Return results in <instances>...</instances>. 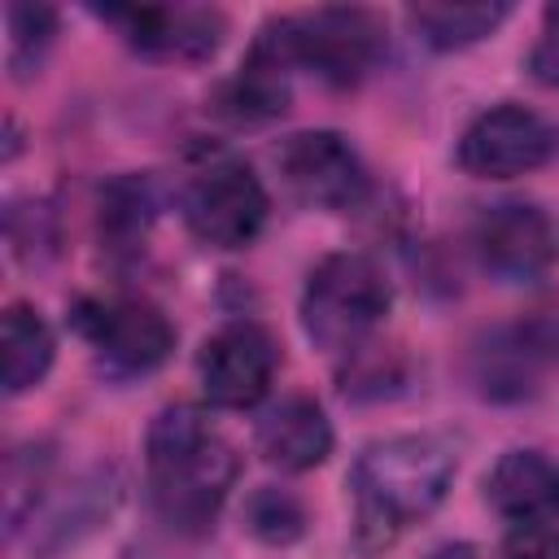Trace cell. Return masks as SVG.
Listing matches in <instances>:
<instances>
[{
    "label": "cell",
    "mask_w": 559,
    "mask_h": 559,
    "mask_svg": "<svg viewBox=\"0 0 559 559\" xmlns=\"http://www.w3.org/2000/svg\"><path fill=\"white\" fill-rule=\"evenodd\" d=\"M245 528L266 546H288L306 533V507L297 493L262 485L245 498Z\"/></svg>",
    "instance_id": "cell-20"
},
{
    "label": "cell",
    "mask_w": 559,
    "mask_h": 559,
    "mask_svg": "<svg viewBox=\"0 0 559 559\" xmlns=\"http://www.w3.org/2000/svg\"><path fill=\"white\" fill-rule=\"evenodd\" d=\"M105 22H114L127 44L157 61H205L223 44V13L205 4H127V9H100Z\"/></svg>",
    "instance_id": "cell-12"
},
{
    "label": "cell",
    "mask_w": 559,
    "mask_h": 559,
    "mask_svg": "<svg viewBox=\"0 0 559 559\" xmlns=\"http://www.w3.org/2000/svg\"><path fill=\"white\" fill-rule=\"evenodd\" d=\"M424 559H476V546H467V542H445V546H437V550L424 555Z\"/></svg>",
    "instance_id": "cell-24"
},
{
    "label": "cell",
    "mask_w": 559,
    "mask_h": 559,
    "mask_svg": "<svg viewBox=\"0 0 559 559\" xmlns=\"http://www.w3.org/2000/svg\"><path fill=\"white\" fill-rule=\"evenodd\" d=\"M472 249L502 284H537L559 262V227L533 201H498L476 214Z\"/></svg>",
    "instance_id": "cell-8"
},
{
    "label": "cell",
    "mask_w": 559,
    "mask_h": 559,
    "mask_svg": "<svg viewBox=\"0 0 559 559\" xmlns=\"http://www.w3.org/2000/svg\"><path fill=\"white\" fill-rule=\"evenodd\" d=\"M288 74H293V70H288L262 39H253V44H249V57L240 61V70L218 87L214 114H223V118H231V122H245V127L280 118V114L288 109V100H293Z\"/></svg>",
    "instance_id": "cell-15"
},
{
    "label": "cell",
    "mask_w": 559,
    "mask_h": 559,
    "mask_svg": "<svg viewBox=\"0 0 559 559\" xmlns=\"http://www.w3.org/2000/svg\"><path fill=\"white\" fill-rule=\"evenodd\" d=\"M384 35L389 31L380 13L358 9V4L280 13L258 31V39L288 70H310L332 87H354L358 79H367L371 66L384 57V44H389Z\"/></svg>",
    "instance_id": "cell-3"
},
{
    "label": "cell",
    "mask_w": 559,
    "mask_h": 559,
    "mask_svg": "<svg viewBox=\"0 0 559 559\" xmlns=\"http://www.w3.org/2000/svg\"><path fill=\"white\" fill-rule=\"evenodd\" d=\"M528 74L546 87H559V0L546 4V13H542V31L528 52Z\"/></svg>",
    "instance_id": "cell-22"
},
{
    "label": "cell",
    "mask_w": 559,
    "mask_h": 559,
    "mask_svg": "<svg viewBox=\"0 0 559 559\" xmlns=\"http://www.w3.org/2000/svg\"><path fill=\"white\" fill-rule=\"evenodd\" d=\"M507 4L498 0H476V4H450V0H437V4H411L406 9V22L415 31L419 44L437 48V52H454V48H467L485 35H493L502 22H507Z\"/></svg>",
    "instance_id": "cell-16"
},
{
    "label": "cell",
    "mask_w": 559,
    "mask_h": 559,
    "mask_svg": "<svg viewBox=\"0 0 559 559\" xmlns=\"http://www.w3.org/2000/svg\"><path fill=\"white\" fill-rule=\"evenodd\" d=\"M157 218V197L148 175H118L100 188V214L96 231L109 253H135L144 249V236Z\"/></svg>",
    "instance_id": "cell-17"
},
{
    "label": "cell",
    "mask_w": 559,
    "mask_h": 559,
    "mask_svg": "<svg viewBox=\"0 0 559 559\" xmlns=\"http://www.w3.org/2000/svg\"><path fill=\"white\" fill-rule=\"evenodd\" d=\"M550 367H559V306H537L493 328L472 354L476 389L493 402L533 397Z\"/></svg>",
    "instance_id": "cell-6"
},
{
    "label": "cell",
    "mask_w": 559,
    "mask_h": 559,
    "mask_svg": "<svg viewBox=\"0 0 559 559\" xmlns=\"http://www.w3.org/2000/svg\"><path fill=\"white\" fill-rule=\"evenodd\" d=\"M389 280L367 253H328L301 288V328L328 354L358 349L389 314Z\"/></svg>",
    "instance_id": "cell-4"
},
{
    "label": "cell",
    "mask_w": 559,
    "mask_h": 559,
    "mask_svg": "<svg viewBox=\"0 0 559 559\" xmlns=\"http://www.w3.org/2000/svg\"><path fill=\"white\" fill-rule=\"evenodd\" d=\"M502 559H559V528L555 524H515L502 546Z\"/></svg>",
    "instance_id": "cell-23"
},
{
    "label": "cell",
    "mask_w": 559,
    "mask_h": 559,
    "mask_svg": "<svg viewBox=\"0 0 559 559\" xmlns=\"http://www.w3.org/2000/svg\"><path fill=\"white\" fill-rule=\"evenodd\" d=\"M258 454L280 472H310L332 454V424L314 397H284L258 419Z\"/></svg>",
    "instance_id": "cell-14"
},
{
    "label": "cell",
    "mask_w": 559,
    "mask_h": 559,
    "mask_svg": "<svg viewBox=\"0 0 559 559\" xmlns=\"http://www.w3.org/2000/svg\"><path fill=\"white\" fill-rule=\"evenodd\" d=\"M275 162L293 197L314 210L341 214L367 201V188H371L367 166L341 131H297L280 144Z\"/></svg>",
    "instance_id": "cell-9"
},
{
    "label": "cell",
    "mask_w": 559,
    "mask_h": 559,
    "mask_svg": "<svg viewBox=\"0 0 559 559\" xmlns=\"http://www.w3.org/2000/svg\"><path fill=\"white\" fill-rule=\"evenodd\" d=\"M48 467H52V454L48 445H17L9 459H4V533L17 537L22 524L35 515L39 498H44V485H48Z\"/></svg>",
    "instance_id": "cell-19"
},
{
    "label": "cell",
    "mask_w": 559,
    "mask_h": 559,
    "mask_svg": "<svg viewBox=\"0 0 559 559\" xmlns=\"http://www.w3.org/2000/svg\"><path fill=\"white\" fill-rule=\"evenodd\" d=\"M454 467V445L437 432H406L367 445L349 472L358 550H389L406 528L428 520L450 493Z\"/></svg>",
    "instance_id": "cell-2"
},
{
    "label": "cell",
    "mask_w": 559,
    "mask_h": 559,
    "mask_svg": "<svg viewBox=\"0 0 559 559\" xmlns=\"http://www.w3.org/2000/svg\"><path fill=\"white\" fill-rule=\"evenodd\" d=\"M240 476V459L231 441L197 411L166 406L148 424L144 441V485L153 515L183 537H201L214 528L231 485Z\"/></svg>",
    "instance_id": "cell-1"
},
{
    "label": "cell",
    "mask_w": 559,
    "mask_h": 559,
    "mask_svg": "<svg viewBox=\"0 0 559 559\" xmlns=\"http://www.w3.org/2000/svg\"><path fill=\"white\" fill-rule=\"evenodd\" d=\"M70 323L96 349V358L118 376L157 371L175 349L170 319L144 297H87L74 306Z\"/></svg>",
    "instance_id": "cell-7"
},
{
    "label": "cell",
    "mask_w": 559,
    "mask_h": 559,
    "mask_svg": "<svg viewBox=\"0 0 559 559\" xmlns=\"http://www.w3.org/2000/svg\"><path fill=\"white\" fill-rule=\"evenodd\" d=\"M57 341L52 328L44 323V314L26 301H13L4 310V393L17 397L26 389H35L48 367H52Z\"/></svg>",
    "instance_id": "cell-18"
},
{
    "label": "cell",
    "mask_w": 559,
    "mask_h": 559,
    "mask_svg": "<svg viewBox=\"0 0 559 559\" xmlns=\"http://www.w3.org/2000/svg\"><path fill=\"white\" fill-rule=\"evenodd\" d=\"M485 502L511 524L559 520V463L542 450H507L485 476Z\"/></svg>",
    "instance_id": "cell-13"
},
{
    "label": "cell",
    "mask_w": 559,
    "mask_h": 559,
    "mask_svg": "<svg viewBox=\"0 0 559 559\" xmlns=\"http://www.w3.org/2000/svg\"><path fill=\"white\" fill-rule=\"evenodd\" d=\"M122 559H166V555H157L148 546H131V550H122Z\"/></svg>",
    "instance_id": "cell-25"
},
{
    "label": "cell",
    "mask_w": 559,
    "mask_h": 559,
    "mask_svg": "<svg viewBox=\"0 0 559 559\" xmlns=\"http://www.w3.org/2000/svg\"><path fill=\"white\" fill-rule=\"evenodd\" d=\"M555 148V131L542 114L502 100L476 114L459 140V166L476 179H515L537 170Z\"/></svg>",
    "instance_id": "cell-11"
},
{
    "label": "cell",
    "mask_w": 559,
    "mask_h": 559,
    "mask_svg": "<svg viewBox=\"0 0 559 559\" xmlns=\"http://www.w3.org/2000/svg\"><path fill=\"white\" fill-rule=\"evenodd\" d=\"M275 367H280L275 336L253 319H236L218 328L197 354V376L205 397L227 411L258 406L275 380Z\"/></svg>",
    "instance_id": "cell-10"
},
{
    "label": "cell",
    "mask_w": 559,
    "mask_h": 559,
    "mask_svg": "<svg viewBox=\"0 0 559 559\" xmlns=\"http://www.w3.org/2000/svg\"><path fill=\"white\" fill-rule=\"evenodd\" d=\"M179 201H183L188 231L210 249H245V245H253L262 223H266V210H271L262 179L245 162H236L227 153L205 157L188 175Z\"/></svg>",
    "instance_id": "cell-5"
},
{
    "label": "cell",
    "mask_w": 559,
    "mask_h": 559,
    "mask_svg": "<svg viewBox=\"0 0 559 559\" xmlns=\"http://www.w3.org/2000/svg\"><path fill=\"white\" fill-rule=\"evenodd\" d=\"M9 70L13 79H31L57 35V9L48 4H9Z\"/></svg>",
    "instance_id": "cell-21"
}]
</instances>
